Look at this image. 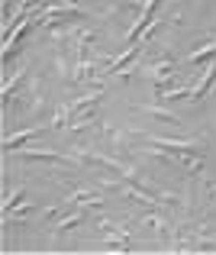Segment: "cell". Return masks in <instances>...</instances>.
Segmentation results:
<instances>
[{"label":"cell","mask_w":216,"mask_h":255,"mask_svg":"<svg viewBox=\"0 0 216 255\" xmlns=\"http://www.w3.org/2000/svg\"><path fill=\"white\" fill-rule=\"evenodd\" d=\"M210 204L216 207V187H213V194H210Z\"/></svg>","instance_id":"cell-7"},{"label":"cell","mask_w":216,"mask_h":255,"mask_svg":"<svg viewBox=\"0 0 216 255\" xmlns=\"http://www.w3.org/2000/svg\"><path fill=\"white\" fill-rule=\"evenodd\" d=\"M84 207H87V204H84ZM84 207H78V210H74L71 217H65L62 223L55 226V233H71L74 226H81V223H84V220H87V210H84Z\"/></svg>","instance_id":"cell-3"},{"label":"cell","mask_w":216,"mask_h":255,"mask_svg":"<svg viewBox=\"0 0 216 255\" xmlns=\"http://www.w3.org/2000/svg\"><path fill=\"white\" fill-rule=\"evenodd\" d=\"M142 113H148V117H155V120H161V123H171V126H181V120L174 117L171 110H165V107H155V104H145V107H139Z\"/></svg>","instance_id":"cell-2"},{"label":"cell","mask_w":216,"mask_h":255,"mask_svg":"<svg viewBox=\"0 0 216 255\" xmlns=\"http://www.w3.org/2000/svg\"><path fill=\"white\" fill-rule=\"evenodd\" d=\"M42 129H19V132H13V136H6L3 139V149H16L19 142H26V139H32V136H39Z\"/></svg>","instance_id":"cell-4"},{"label":"cell","mask_w":216,"mask_h":255,"mask_svg":"<svg viewBox=\"0 0 216 255\" xmlns=\"http://www.w3.org/2000/svg\"><path fill=\"white\" fill-rule=\"evenodd\" d=\"M19 158H26V162H55V165H71L68 155H55V152H45V149H23L16 152Z\"/></svg>","instance_id":"cell-1"},{"label":"cell","mask_w":216,"mask_h":255,"mask_svg":"<svg viewBox=\"0 0 216 255\" xmlns=\"http://www.w3.org/2000/svg\"><path fill=\"white\" fill-rule=\"evenodd\" d=\"M184 97H194V87H178V91H171V94H165V104H178V100H184Z\"/></svg>","instance_id":"cell-6"},{"label":"cell","mask_w":216,"mask_h":255,"mask_svg":"<svg viewBox=\"0 0 216 255\" xmlns=\"http://www.w3.org/2000/svg\"><path fill=\"white\" fill-rule=\"evenodd\" d=\"M213 55H216V36H213L207 45H200V49L194 52V55H191V62H204V58H213Z\"/></svg>","instance_id":"cell-5"}]
</instances>
